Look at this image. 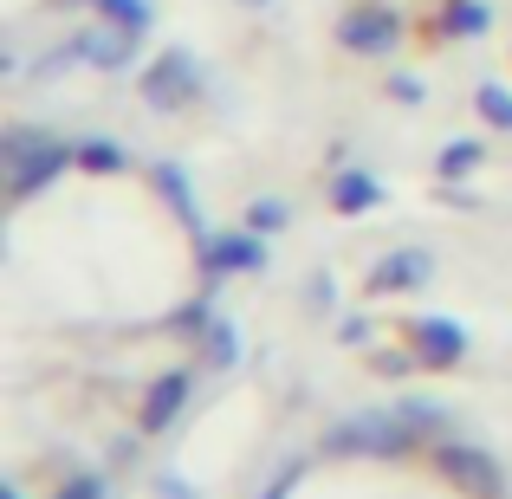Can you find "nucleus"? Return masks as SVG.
<instances>
[{
    "mask_svg": "<svg viewBox=\"0 0 512 499\" xmlns=\"http://www.w3.org/2000/svg\"><path fill=\"white\" fill-rule=\"evenodd\" d=\"M0 156H7V182L20 201L46 195L65 169H78V143H59L52 130H26V124H13L0 137Z\"/></svg>",
    "mask_w": 512,
    "mask_h": 499,
    "instance_id": "f257e3e1",
    "label": "nucleus"
},
{
    "mask_svg": "<svg viewBox=\"0 0 512 499\" xmlns=\"http://www.w3.org/2000/svg\"><path fill=\"white\" fill-rule=\"evenodd\" d=\"M415 441L422 435L402 422V409H363V415H344V422L331 428V448L338 454H383V461L409 454Z\"/></svg>",
    "mask_w": 512,
    "mask_h": 499,
    "instance_id": "f03ea898",
    "label": "nucleus"
},
{
    "mask_svg": "<svg viewBox=\"0 0 512 499\" xmlns=\"http://www.w3.org/2000/svg\"><path fill=\"white\" fill-rule=\"evenodd\" d=\"M137 91H143V104H150V111H188V104L201 98V65H195V52H182V46L156 52V59L143 65Z\"/></svg>",
    "mask_w": 512,
    "mask_h": 499,
    "instance_id": "7ed1b4c3",
    "label": "nucleus"
},
{
    "mask_svg": "<svg viewBox=\"0 0 512 499\" xmlns=\"http://www.w3.org/2000/svg\"><path fill=\"white\" fill-rule=\"evenodd\" d=\"M338 46L344 52H363V59H389L402 46V13L383 7V0H363L338 20Z\"/></svg>",
    "mask_w": 512,
    "mask_h": 499,
    "instance_id": "20e7f679",
    "label": "nucleus"
},
{
    "mask_svg": "<svg viewBox=\"0 0 512 499\" xmlns=\"http://www.w3.org/2000/svg\"><path fill=\"white\" fill-rule=\"evenodd\" d=\"M435 467H441V474H448L461 493H474V499H506L500 461H493L487 448H474V441H441V448H435Z\"/></svg>",
    "mask_w": 512,
    "mask_h": 499,
    "instance_id": "39448f33",
    "label": "nucleus"
},
{
    "mask_svg": "<svg viewBox=\"0 0 512 499\" xmlns=\"http://www.w3.org/2000/svg\"><path fill=\"white\" fill-rule=\"evenodd\" d=\"M402 344H409V357L428 363V370H454V363L467 357V325L428 312V318H409V325H402Z\"/></svg>",
    "mask_w": 512,
    "mask_h": 499,
    "instance_id": "423d86ee",
    "label": "nucleus"
},
{
    "mask_svg": "<svg viewBox=\"0 0 512 499\" xmlns=\"http://www.w3.org/2000/svg\"><path fill=\"white\" fill-rule=\"evenodd\" d=\"M201 273H208V286H221V279H234V273H266V234H253V227L208 234V247H201Z\"/></svg>",
    "mask_w": 512,
    "mask_h": 499,
    "instance_id": "0eeeda50",
    "label": "nucleus"
},
{
    "mask_svg": "<svg viewBox=\"0 0 512 499\" xmlns=\"http://www.w3.org/2000/svg\"><path fill=\"white\" fill-rule=\"evenodd\" d=\"M72 52H78V65H91V72H124V65H137V33L98 20V26H85V33H72Z\"/></svg>",
    "mask_w": 512,
    "mask_h": 499,
    "instance_id": "6e6552de",
    "label": "nucleus"
},
{
    "mask_svg": "<svg viewBox=\"0 0 512 499\" xmlns=\"http://www.w3.org/2000/svg\"><path fill=\"white\" fill-rule=\"evenodd\" d=\"M428 273H435V260H428L422 247H396V253L376 260L370 292H415V286H428Z\"/></svg>",
    "mask_w": 512,
    "mask_h": 499,
    "instance_id": "1a4fd4ad",
    "label": "nucleus"
},
{
    "mask_svg": "<svg viewBox=\"0 0 512 499\" xmlns=\"http://www.w3.org/2000/svg\"><path fill=\"white\" fill-rule=\"evenodd\" d=\"M182 402H188V370H163L156 389L143 396V435H169L175 415H182Z\"/></svg>",
    "mask_w": 512,
    "mask_h": 499,
    "instance_id": "9d476101",
    "label": "nucleus"
},
{
    "mask_svg": "<svg viewBox=\"0 0 512 499\" xmlns=\"http://www.w3.org/2000/svg\"><path fill=\"white\" fill-rule=\"evenodd\" d=\"M376 201H383V182H376L370 169H338L331 175V208L338 214H370Z\"/></svg>",
    "mask_w": 512,
    "mask_h": 499,
    "instance_id": "9b49d317",
    "label": "nucleus"
},
{
    "mask_svg": "<svg viewBox=\"0 0 512 499\" xmlns=\"http://www.w3.org/2000/svg\"><path fill=\"white\" fill-rule=\"evenodd\" d=\"M156 195L175 208V221L182 227H201V208H195V182H188L182 163H156Z\"/></svg>",
    "mask_w": 512,
    "mask_h": 499,
    "instance_id": "f8f14e48",
    "label": "nucleus"
},
{
    "mask_svg": "<svg viewBox=\"0 0 512 499\" xmlns=\"http://www.w3.org/2000/svg\"><path fill=\"white\" fill-rule=\"evenodd\" d=\"M487 26H493L487 0H448V7H441V33H454V39H480Z\"/></svg>",
    "mask_w": 512,
    "mask_h": 499,
    "instance_id": "ddd939ff",
    "label": "nucleus"
},
{
    "mask_svg": "<svg viewBox=\"0 0 512 499\" xmlns=\"http://www.w3.org/2000/svg\"><path fill=\"white\" fill-rule=\"evenodd\" d=\"M480 137H454V143H441V156H435V175L441 182H467V175L480 169Z\"/></svg>",
    "mask_w": 512,
    "mask_h": 499,
    "instance_id": "4468645a",
    "label": "nucleus"
},
{
    "mask_svg": "<svg viewBox=\"0 0 512 499\" xmlns=\"http://www.w3.org/2000/svg\"><path fill=\"white\" fill-rule=\"evenodd\" d=\"M201 350H208L214 370H234V363H240V331H234V318L214 312V318H208V331H201Z\"/></svg>",
    "mask_w": 512,
    "mask_h": 499,
    "instance_id": "2eb2a0df",
    "label": "nucleus"
},
{
    "mask_svg": "<svg viewBox=\"0 0 512 499\" xmlns=\"http://www.w3.org/2000/svg\"><path fill=\"white\" fill-rule=\"evenodd\" d=\"M91 7H98V20L124 26V33H137V39L156 26V7H150V0H91Z\"/></svg>",
    "mask_w": 512,
    "mask_h": 499,
    "instance_id": "dca6fc26",
    "label": "nucleus"
},
{
    "mask_svg": "<svg viewBox=\"0 0 512 499\" xmlns=\"http://www.w3.org/2000/svg\"><path fill=\"white\" fill-rule=\"evenodd\" d=\"M124 163H130V150H124V143H111V137L78 143V169H85V175H117Z\"/></svg>",
    "mask_w": 512,
    "mask_h": 499,
    "instance_id": "f3484780",
    "label": "nucleus"
},
{
    "mask_svg": "<svg viewBox=\"0 0 512 499\" xmlns=\"http://www.w3.org/2000/svg\"><path fill=\"white\" fill-rule=\"evenodd\" d=\"M396 409H402V422H409L415 435H441V428L454 422V415L441 409V402H428V396H409V402H396Z\"/></svg>",
    "mask_w": 512,
    "mask_h": 499,
    "instance_id": "a211bd4d",
    "label": "nucleus"
},
{
    "mask_svg": "<svg viewBox=\"0 0 512 499\" xmlns=\"http://www.w3.org/2000/svg\"><path fill=\"white\" fill-rule=\"evenodd\" d=\"M240 221H247L253 234H266V240H273L279 227L292 221V208H286V201H279V195H260V201H247V214H240Z\"/></svg>",
    "mask_w": 512,
    "mask_h": 499,
    "instance_id": "6ab92c4d",
    "label": "nucleus"
},
{
    "mask_svg": "<svg viewBox=\"0 0 512 499\" xmlns=\"http://www.w3.org/2000/svg\"><path fill=\"white\" fill-rule=\"evenodd\" d=\"M474 111L487 117L493 130H512V91H506V85H480V91H474Z\"/></svg>",
    "mask_w": 512,
    "mask_h": 499,
    "instance_id": "aec40b11",
    "label": "nucleus"
},
{
    "mask_svg": "<svg viewBox=\"0 0 512 499\" xmlns=\"http://www.w3.org/2000/svg\"><path fill=\"white\" fill-rule=\"evenodd\" d=\"M52 499H111V487H104V474H72Z\"/></svg>",
    "mask_w": 512,
    "mask_h": 499,
    "instance_id": "412c9836",
    "label": "nucleus"
},
{
    "mask_svg": "<svg viewBox=\"0 0 512 499\" xmlns=\"http://www.w3.org/2000/svg\"><path fill=\"white\" fill-rule=\"evenodd\" d=\"M389 98H396V104H422L428 85H422V78H409V72H396V78H389Z\"/></svg>",
    "mask_w": 512,
    "mask_h": 499,
    "instance_id": "4be33fe9",
    "label": "nucleus"
},
{
    "mask_svg": "<svg viewBox=\"0 0 512 499\" xmlns=\"http://www.w3.org/2000/svg\"><path fill=\"white\" fill-rule=\"evenodd\" d=\"M150 493H156V499H201L182 474H156V480H150Z\"/></svg>",
    "mask_w": 512,
    "mask_h": 499,
    "instance_id": "5701e85b",
    "label": "nucleus"
},
{
    "mask_svg": "<svg viewBox=\"0 0 512 499\" xmlns=\"http://www.w3.org/2000/svg\"><path fill=\"white\" fill-rule=\"evenodd\" d=\"M338 344H370V318H363V312L338 318Z\"/></svg>",
    "mask_w": 512,
    "mask_h": 499,
    "instance_id": "b1692460",
    "label": "nucleus"
},
{
    "mask_svg": "<svg viewBox=\"0 0 512 499\" xmlns=\"http://www.w3.org/2000/svg\"><path fill=\"white\" fill-rule=\"evenodd\" d=\"M305 305H318V312H331V305H338V286H331V279H312V286H305Z\"/></svg>",
    "mask_w": 512,
    "mask_h": 499,
    "instance_id": "393cba45",
    "label": "nucleus"
},
{
    "mask_svg": "<svg viewBox=\"0 0 512 499\" xmlns=\"http://www.w3.org/2000/svg\"><path fill=\"white\" fill-rule=\"evenodd\" d=\"M292 480H299V467H286V474H279L273 487H266V499H292Z\"/></svg>",
    "mask_w": 512,
    "mask_h": 499,
    "instance_id": "a878e982",
    "label": "nucleus"
},
{
    "mask_svg": "<svg viewBox=\"0 0 512 499\" xmlns=\"http://www.w3.org/2000/svg\"><path fill=\"white\" fill-rule=\"evenodd\" d=\"M0 499H26V493H20V487H7V493H0Z\"/></svg>",
    "mask_w": 512,
    "mask_h": 499,
    "instance_id": "bb28decb",
    "label": "nucleus"
},
{
    "mask_svg": "<svg viewBox=\"0 0 512 499\" xmlns=\"http://www.w3.org/2000/svg\"><path fill=\"white\" fill-rule=\"evenodd\" d=\"M240 7H273V0H240Z\"/></svg>",
    "mask_w": 512,
    "mask_h": 499,
    "instance_id": "cd10ccee",
    "label": "nucleus"
}]
</instances>
